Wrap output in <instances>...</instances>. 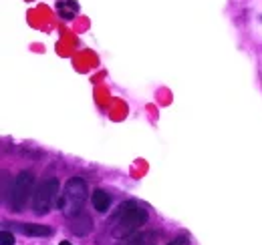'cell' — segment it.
I'll return each instance as SVG.
<instances>
[{"label":"cell","mask_w":262,"mask_h":245,"mask_svg":"<svg viewBox=\"0 0 262 245\" xmlns=\"http://www.w3.org/2000/svg\"><path fill=\"white\" fill-rule=\"evenodd\" d=\"M147 221V209L135 201H127L119 205V211L113 219V237L115 239H125L131 233H135L141 225Z\"/></svg>","instance_id":"cell-1"},{"label":"cell","mask_w":262,"mask_h":245,"mask_svg":"<svg viewBox=\"0 0 262 245\" xmlns=\"http://www.w3.org/2000/svg\"><path fill=\"white\" fill-rule=\"evenodd\" d=\"M87 195H89V187L81 177L69 179L65 185V191L61 193V199H59V209L67 217L79 215L83 205H85V201H87Z\"/></svg>","instance_id":"cell-2"},{"label":"cell","mask_w":262,"mask_h":245,"mask_svg":"<svg viewBox=\"0 0 262 245\" xmlns=\"http://www.w3.org/2000/svg\"><path fill=\"white\" fill-rule=\"evenodd\" d=\"M59 179L55 177H49L47 181L38 185V189L34 191V197H33V209L36 215H47L55 205H59Z\"/></svg>","instance_id":"cell-3"},{"label":"cell","mask_w":262,"mask_h":245,"mask_svg":"<svg viewBox=\"0 0 262 245\" xmlns=\"http://www.w3.org/2000/svg\"><path fill=\"white\" fill-rule=\"evenodd\" d=\"M33 185L34 175L31 171H23L16 175V179L12 183V191H10V205L14 211H23L27 207V201L33 195Z\"/></svg>","instance_id":"cell-4"},{"label":"cell","mask_w":262,"mask_h":245,"mask_svg":"<svg viewBox=\"0 0 262 245\" xmlns=\"http://www.w3.org/2000/svg\"><path fill=\"white\" fill-rule=\"evenodd\" d=\"M69 229H71L75 235H87V233H91V229H93V219L87 213L81 211L79 215L69 217Z\"/></svg>","instance_id":"cell-5"},{"label":"cell","mask_w":262,"mask_h":245,"mask_svg":"<svg viewBox=\"0 0 262 245\" xmlns=\"http://www.w3.org/2000/svg\"><path fill=\"white\" fill-rule=\"evenodd\" d=\"M12 229L25 233V235H31V237H51L53 235V229L47 227V225H38V223H10Z\"/></svg>","instance_id":"cell-6"},{"label":"cell","mask_w":262,"mask_h":245,"mask_svg":"<svg viewBox=\"0 0 262 245\" xmlns=\"http://www.w3.org/2000/svg\"><path fill=\"white\" fill-rule=\"evenodd\" d=\"M91 201H93V207L97 209L99 213H105V211L109 209V205H111V197H109V193L103 191V189H95V191H93Z\"/></svg>","instance_id":"cell-7"},{"label":"cell","mask_w":262,"mask_h":245,"mask_svg":"<svg viewBox=\"0 0 262 245\" xmlns=\"http://www.w3.org/2000/svg\"><path fill=\"white\" fill-rule=\"evenodd\" d=\"M57 12L65 18V20H71L75 18V14L79 12V4L75 0H59L57 2Z\"/></svg>","instance_id":"cell-8"},{"label":"cell","mask_w":262,"mask_h":245,"mask_svg":"<svg viewBox=\"0 0 262 245\" xmlns=\"http://www.w3.org/2000/svg\"><path fill=\"white\" fill-rule=\"evenodd\" d=\"M129 245H156V241H154V235L151 233H143V235L135 237Z\"/></svg>","instance_id":"cell-9"},{"label":"cell","mask_w":262,"mask_h":245,"mask_svg":"<svg viewBox=\"0 0 262 245\" xmlns=\"http://www.w3.org/2000/svg\"><path fill=\"white\" fill-rule=\"evenodd\" d=\"M0 245H14V235L10 231H2L0 233Z\"/></svg>","instance_id":"cell-10"},{"label":"cell","mask_w":262,"mask_h":245,"mask_svg":"<svg viewBox=\"0 0 262 245\" xmlns=\"http://www.w3.org/2000/svg\"><path fill=\"white\" fill-rule=\"evenodd\" d=\"M167 245H190V239L182 235V237H176V239H173L171 243H167Z\"/></svg>","instance_id":"cell-11"},{"label":"cell","mask_w":262,"mask_h":245,"mask_svg":"<svg viewBox=\"0 0 262 245\" xmlns=\"http://www.w3.org/2000/svg\"><path fill=\"white\" fill-rule=\"evenodd\" d=\"M59 245H71V243H69V241H61Z\"/></svg>","instance_id":"cell-12"}]
</instances>
